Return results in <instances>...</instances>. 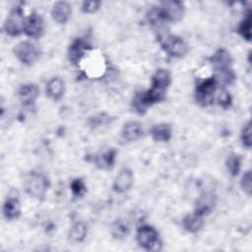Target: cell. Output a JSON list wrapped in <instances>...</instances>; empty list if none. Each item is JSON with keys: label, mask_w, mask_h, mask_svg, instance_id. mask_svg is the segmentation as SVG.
I'll use <instances>...</instances> for the list:
<instances>
[{"label": "cell", "mask_w": 252, "mask_h": 252, "mask_svg": "<svg viewBox=\"0 0 252 252\" xmlns=\"http://www.w3.org/2000/svg\"><path fill=\"white\" fill-rule=\"evenodd\" d=\"M49 186V178L40 171H31L24 178V189L26 193L36 199L43 198Z\"/></svg>", "instance_id": "1"}, {"label": "cell", "mask_w": 252, "mask_h": 252, "mask_svg": "<svg viewBox=\"0 0 252 252\" xmlns=\"http://www.w3.org/2000/svg\"><path fill=\"white\" fill-rule=\"evenodd\" d=\"M136 241L139 246L148 251H158L161 248L159 233L153 225H140L136 231Z\"/></svg>", "instance_id": "2"}, {"label": "cell", "mask_w": 252, "mask_h": 252, "mask_svg": "<svg viewBox=\"0 0 252 252\" xmlns=\"http://www.w3.org/2000/svg\"><path fill=\"white\" fill-rule=\"evenodd\" d=\"M159 43L162 50L168 56L173 58L184 57L189 49L186 41L176 34H163L159 37Z\"/></svg>", "instance_id": "3"}, {"label": "cell", "mask_w": 252, "mask_h": 252, "mask_svg": "<svg viewBox=\"0 0 252 252\" xmlns=\"http://www.w3.org/2000/svg\"><path fill=\"white\" fill-rule=\"evenodd\" d=\"M218 86V82L214 75L201 81L195 89L196 102L202 107H207L211 105L214 101Z\"/></svg>", "instance_id": "4"}, {"label": "cell", "mask_w": 252, "mask_h": 252, "mask_svg": "<svg viewBox=\"0 0 252 252\" xmlns=\"http://www.w3.org/2000/svg\"><path fill=\"white\" fill-rule=\"evenodd\" d=\"M13 53L15 57L26 66L34 64L41 54L38 46L30 40H24L17 43L14 46Z\"/></svg>", "instance_id": "5"}, {"label": "cell", "mask_w": 252, "mask_h": 252, "mask_svg": "<svg viewBox=\"0 0 252 252\" xmlns=\"http://www.w3.org/2000/svg\"><path fill=\"white\" fill-rule=\"evenodd\" d=\"M158 8L165 24L179 22L185 13L184 4L181 1H163Z\"/></svg>", "instance_id": "6"}, {"label": "cell", "mask_w": 252, "mask_h": 252, "mask_svg": "<svg viewBox=\"0 0 252 252\" xmlns=\"http://www.w3.org/2000/svg\"><path fill=\"white\" fill-rule=\"evenodd\" d=\"M25 20L26 17H24L23 9L20 6L13 8L5 20V32L12 37L19 36L22 32H24Z\"/></svg>", "instance_id": "7"}, {"label": "cell", "mask_w": 252, "mask_h": 252, "mask_svg": "<svg viewBox=\"0 0 252 252\" xmlns=\"http://www.w3.org/2000/svg\"><path fill=\"white\" fill-rule=\"evenodd\" d=\"M91 49L92 45L88 39L84 37H77L69 45L68 59L73 65L78 66Z\"/></svg>", "instance_id": "8"}, {"label": "cell", "mask_w": 252, "mask_h": 252, "mask_svg": "<svg viewBox=\"0 0 252 252\" xmlns=\"http://www.w3.org/2000/svg\"><path fill=\"white\" fill-rule=\"evenodd\" d=\"M44 32V21L42 17L36 13L32 12L28 17H26L24 25V33L30 38H39Z\"/></svg>", "instance_id": "9"}, {"label": "cell", "mask_w": 252, "mask_h": 252, "mask_svg": "<svg viewBox=\"0 0 252 252\" xmlns=\"http://www.w3.org/2000/svg\"><path fill=\"white\" fill-rule=\"evenodd\" d=\"M213 65L215 74H220L232 70V58L230 53L224 48H219L209 59Z\"/></svg>", "instance_id": "10"}, {"label": "cell", "mask_w": 252, "mask_h": 252, "mask_svg": "<svg viewBox=\"0 0 252 252\" xmlns=\"http://www.w3.org/2000/svg\"><path fill=\"white\" fill-rule=\"evenodd\" d=\"M133 184H134L133 171L128 167H124L115 176L112 183V189L114 192L118 194H124L132 188Z\"/></svg>", "instance_id": "11"}, {"label": "cell", "mask_w": 252, "mask_h": 252, "mask_svg": "<svg viewBox=\"0 0 252 252\" xmlns=\"http://www.w3.org/2000/svg\"><path fill=\"white\" fill-rule=\"evenodd\" d=\"M217 197L211 192L201 194L195 202L194 212L198 215L205 217L210 215L216 208Z\"/></svg>", "instance_id": "12"}, {"label": "cell", "mask_w": 252, "mask_h": 252, "mask_svg": "<svg viewBox=\"0 0 252 252\" xmlns=\"http://www.w3.org/2000/svg\"><path fill=\"white\" fill-rule=\"evenodd\" d=\"M18 98L22 104L26 106H30L35 102L39 95V89L33 83H26L19 87Z\"/></svg>", "instance_id": "13"}, {"label": "cell", "mask_w": 252, "mask_h": 252, "mask_svg": "<svg viewBox=\"0 0 252 252\" xmlns=\"http://www.w3.org/2000/svg\"><path fill=\"white\" fill-rule=\"evenodd\" d=\"M22 212L21 203L16 195H9L3 203L2 213L7 220H15L20 218Z\"/></svg>", "instance_id": "14"}, {"label": "cell", "mask_w": 252, "mask_h": 252, "mask_svg": "<svg viewBox=\"0 0 252 252\" xmlns=\"http://www.w3.org/2000/svg\"><path fill=\"white\" fill-rule=\"evenodd\" d=\"M143 125L136 120L126 122L121 129V137L127 143L138 141L143 136Z\"/></svg>", "instance_id": "15"}, {"label": "cell", "mask_w": 252, "mask_h": 252, "mask_svg": "<svg viewBox=\"0 0 252 252\" xmlns=\"http://www.w3.org/2000/svg\"><path fill=\"white\" fill-rule=\"evenodd\" d=\"M72 15V6L66 1H57L51 9V18L59 25H65Z\"/></svg>", "instance_id": "16"}, {"label": "cell", "mask_w": 252, "mask_h": 252, "mask_svg": "<svg viewBox=\"0 0 252 252\" xmlns=\"http://www.w3.org/2000/svg\"><path fill=\"white\" fill-rule=\"evenodd\" d=\"M116 157H117V150L114 148H110L94 156V162L98 169L107 170L114 166L116 161Z\"/></svg>", "instance_id": "17"}, {"label": "cell", "mask_w": 252, "mask_h": 252, "mask_svg": "<svg viewBox=\"0 0 252 252\" xmlns=\"http://www.w3.org/2000/svg\"><path fill=\"white\" fill-rule=\"evenodd\" d=\"M45 93L46 95L54 101L61 99L65 94V82L59 77L50 79L46 84Z\"/></svg>", "instance_id": "18"}, {"label": "cell", "mask_w": 252, "mask_h": 252, "mask_svg": "<svg viewBox=\"0 0 252 252\" xmlns=\"http://www.w3.org/2000/svg\"><path fill=\"white\" fill-rule=\"evenodd\" d=\"M150 135L155 142L166 143L172 137V127L164 122L155 124L150 130Z\"/></svg>", "instance_id": "19"}, {"label": "cell", "mask_w": 252, "mask_h": 252, "mask_svg": "<svg viewBox=\"0 0 252 252\" xmlns=\"http://www.w3.org/2000/svg\"><path fill=\"white\" fill-rule=\"evenodd\" d=\"M203 218L204 217L198 215L195 212H193L191 214H187L182 219V227L187 232L196 233V232L200 231L205 224Z\"/></svg>", "instance_id": "20"}, {"label": "cell", "mask_w": 252, "mask_h": 252, "mask_svg": "<svg viewBox=\"0 0 252 252\" xmlns=\"http://www.w3.org/2000/svg\"><path fill=\"white\" fill-rule=\"evenodd\" d=\"M88 234V226L84 221L75 222L69 229L68 237L74 243L83 242Z\"/></svg>", "instance_id": "21"}, {"label": "cell", "mask_w": 252, "mask_h": 252, "mask_svg": "<svg viewBox=\"0 0 252 252\" xmlns=\"http://www.w3.org/2000/svg\"><path fill=\"white\" fill-rule=\"evenodd\" d=\"M171 84V75L166 69H158L152 76L151 85L158 87L167 91L168 87Z\"/></svg>", "instance_id": "22"}, {"label": "cell", "mask_w": 252, "mask_h": 252, "mask_svg": "<svg viewBox=\"0 0 252 252\" xmlns=\"http://www.w3.org/2000/svg\"><path fill=\"white\" fill-rule=\"evenodd\" d=\"M130 233V225L127 220L123 219H117L111 224V234L115 239L121 240L128 236Z\"/></svg>", "instance_id": "23"}, {"label": "cell", "mask_w": 252, "mask_h": 252, "mask_svg": "<svg viewBox=\"0 0 252 252\" xmlns=\"http://www.w3.org/2000/svg\"><path fill=\"white\" fill-rule=\"evenodd\" d=\"M241 161H242L241 157L238 154H235V153L230 154L226 158L225 166H226V169H227V171L229 172V174L231 176L234 177V176L238 175V173L240 171V168H241Z\"/></svg>", "instance_id": "24"}, {"label": "cell", "mask_w": 252, "mask_h": 252, "mask_svg": "<svg viewBox=\"0 0 252 252\" xmlns=\"http://www.w3.org/2000/svg\"><path fill=\"white\" fill-rule=\"evenodd\" d=\"M111 121H112L111 116L105 112H102V113H97L89 117L88 125L92 129H97L103 126H107L108 124L111 123Z\"/></svg>", "instance_id": "25"}, {"label": "cell", "mask_w": 252, "mask_h": 252, "mask_svg": "<svg viewBox=\"0 0 252 252\" xmlns=\"http://www.w3.org/2000/svg\"><path fill=\"white\" fill-rule=\"evenodd\" d=\"M251 11L248 10L244 19L239 23L238 28H237V32L238 33L242 36V38H244L247 41L251 40L252 37V33H251Z\"/></svg>", "instance_id": "26"}, {"label": "cell", "mask_w": 252, "mask_h": 252, "mask_svg": "<svg viewBox=\"0 0 252 252\" xmlns=\"http://www.w3.org/2000/svg\"><path fill=\"white\" fill-rule=\"evenodd\" d=\"M70 190L74 197L81 198L87 193V186L81 178H76L71 181Z\"/></svg>", "instance_id": "27"}, {"label": "cell", "mask_w": 252, "mask_h": 252, "mask_svg": "<svg viewBox=\"0 0 252 252\" xmlns=\"http://www.w3.org/2000/svg\"><path fill=\"white\" fill-rule=\"evenodd\" d=\"M240 140L242 145L246 149H250L252 146L251 142V122L248 120L246 123H244L241 132H240Z\"/></svg>", "instance_id": "28"}, {"label": "cell", "mask_w": 252, "mask_h": 252, "mask_svg": "<svg viewBox=\"0 0 252 252\" xmlns=\"http://www.w3.org/2000/svg\"><path fill=\"white\" fill-rule=\"evenodd\" d=\"M240 185L242 190L247 196H251L252 193V174L251 170H247L244 172V174L241 177Z\"/></svg>", "instance_id": "29"}, {"label": "cell", "mask_w": 252, "mask_h": 252, "mask_svg": "<svg viewBox=\"0 0 252 252\" xmlns=\"http://www.w3.org/2000/svg\"><path fill=\"white\" fill-rule=\"evenodd\" d=\"M217 100H218L219 105L220 107H222L223 109H227L232 104V97H231L230 94L227 91H224V90H222L219 94Z\"/></svg>", "instance_id": "30"}, {"label": "cell", "mask_w": 252, "mask_h": 252, "mask_svg": "<svg viewBox=\"0 0 252 252\" xmlns=\"http://www.w3.org/2000/svg\"><path fill=\"white\" fill-rule=\"evenodd\" d=\"M101 5L100 1H84L82 3L81 9L85 14H94L95 13Z\"/></svg>", "instance_id": "31"}]
</instances>
